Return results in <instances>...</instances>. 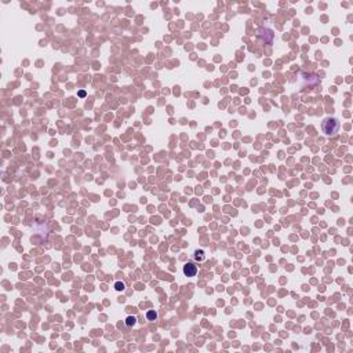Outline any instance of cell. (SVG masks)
Segmentation results:
<instances>
[{"label":"cell","mask_w":353,"mask_h":353,"mask_svg":"<svg viewBox=\"0 0 353 353\" xmlns=\"http://www.w3.org/2000/svg\"><path fill=\"white\" fill-rule=\"evenodd\" d=\"M322 128L326 135H335L339 130V121L335 117H327L323 120Z\"/></svg>","instance_id":"6da1fadb"},{"label":"cell","mask_w":353,"mask_h":353,"mask_svg":"<svg viewBox=\"0 0 353 353\" xmlns=\"http://www.w3.org/2000/svg\"><path fill=\"white\" fill-rule=\"evenodd\" d=\"M184 275L188 276V277H193V276H196L197 270H199V268H197V265H195L193 262H188L186 265H184Z\"/></svg>","instance_id":"7a4b0ae2"},{"label":"cell","mask_w":353,"mask_h":353,"mask_svg":"<svg viewBox=\"0 0 353 353\" xmlns=\"http://www.w3.org/2000/svg\"><path fill=\"white\" fill-rule=\"evenodd\" d=\"M193 258L196 259V261H204V258H206L204 251H203V250H196V251H195V254H193Z\"/></svg>","instance_id":"3957f363"},{"label":"cell","mask_w":353,"mask_h":353,"mask_svg":"<svg viewBox=\"0 0 353 353\" xmlns=\"http://www.w3.org/2000/svg\"><path fill=\"white\" fill-rule=\"evenodd\" d=\"M137 324V319L134 317V316H128L126 319V326L127 327H134Z\"/></svg>","instance_id":"277c9868"},{"label":"cell","mask_w":353,"mask_h":353,"mask_svg":"<svg viewBox=\"0 0 353 353\" xmlns=\"http://www.w3.org/2000/svg\"><path fill=\"white\" fill-rule=\"evenodd\" d=\"M146 319L149 320V322H155L157 319V312H155V310H149L148 313H146Z\"/></svg>","instance_id":"5b68a950"},{"label":"cell","mask_w":353,"mask_h":353,"mask_svg":"<svg viewBox=\"0 0 353 353\" xmlns=\"http://www.w3.org/2000/svg\"><path fill=\"white\" fill-rule=\"evenodd\" d=\"M115 288H116L117 291H121V290L126 288V286H124V283L123 282H116L115 283Z\"/></svg>","instance_id":"8992f818"},{"label":"cell","mask_w":353,"mask_h":353,"mask_svg":"<svg viewBox=\"0 0 353 353\" xmlns=\"http://www.w3.org/2000/svg\"><path fill=\"white\" fill-rule=\"evenodd\" d=\"M79 95H80V97H84V95H86V93H84V91H80V93H79Z\"/></svg>","instance_id":"52a82bcc"}]
</instances>
